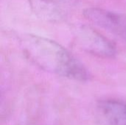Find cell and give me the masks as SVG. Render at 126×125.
<instances>
[{
  "label": "cell",
  "instance_id": "cell-1",
  "mask_svg": "<svg viewBox=\"0 0 126 125\" xmlns=\"http://www.w3.org/2000/svg\"><path fill=\"white\" fill-rule=\"evenodd\" d=\"M21 43L30 60L42 69L75 80L84 81L88 79V73L83 65L57 42L28 35L21 38Z\"/></svg>",
  "mask_w": 126,
  "mask_h": 125
},
{
  "label": "cell",
  "instance_id": "cell-4",
  "mask_svg": "<svg viewBox=\"0 0 126 125\" xmlns=\"http://www.w3.org/2000/svg\"><path fill=\"white\" fill-rule=\"evenodd\" d=\"M58 4L62 3V4H72L74 3L76 0H53Z\"/></svg>",
  "mask_w": 126,
  "mask_h": 125
},
{
  "label": "cell",
  "instance_id": "cell-3",
  "mask_svg": "<svg viewBox=\"0 0 126 125\" xmlns=\"http://www.w3.org/2000/svg\"><path fill=\"white\" fill-rule=\"evenodd\" d=\"M100 113L110 125H126V103L105 100L100 104Z\"/></svg>",
  "mask_w": 126,
  "mask_h": 125
},
{
  "label": "cell",
  "instance_id": "cell-2",
  "mask_svg": "<svg viewBox=\"0 0 126 125\" xmlns=\"http://www.w3.org/2000/svg\"><path fill=\"white\" fill-rule=\"evenodd\" d=\"M78 42L89 52L103 57L115 55V47L107 38L88 28L83 27L78 35Z\"/></svg>",
  "mask_w": 126,
  "mask_h": 125
}]
</instances>
